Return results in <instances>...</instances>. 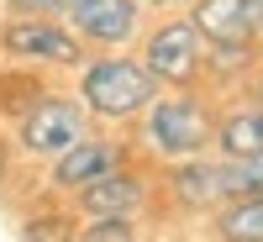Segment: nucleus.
Wrapping results in <instances>:
<instances>
[{
	"instance_id": "nucleus-10",
	"label": "nucleus",
	"mask_w": 263,
	"mask_h": 242,
	"mask_svg": "<svg viewBox=\"0 0 263 242\" xmlns=\"http://www.w3.org/2000/svg\"><path fill=\"white\" fill-rule=\"evenodd\" d=\"M111 169V147H95V142H69L58 153V169H53V179L63 190H79L84 179H95V174Z\"/></svg>"
},
{
	"instance_id": "nucleus-13",
	"label": "nucleus",
	"mask_w": 263,
	"mask_h": 242,
	"mask_svg": "<svg viewBox=\"0 0 263 242\" xmlns=\"http://www.w3.org/2000/svg\"><path fill=\"white\" fill-rule=\"evenodd\" d=\"M84 237H95V242H126L132 221H126V216H100L95 227H84Z\"/></svg>"
},
{
	"instance_id": "nucleus-16",
	"label": "nucleus",
	"mask_w": 263,
	"mask_h": 242,
	"mask_svg": "<svg viewBox=\"0 0 263 242\" xmlns=\"http://www.w3.org/2000/svg\"><path fill=\"white\" fill-rule=\"evenodd\" d=\"M158 6H174V0H158Z\"/></svg>"
},
{
	"instance_id": "nucleus-1",
	"label": "nucleus",
	"mask_w": 263,
	"mask_h": 242,
	"mask_svg": "<svg viewBox=\"0 0 263 242\" xmlns=\"http://www.w3.org/2000/svg\"><path fill=\"white\" fill-rule=\"evenodd\" d=\"M84 100L95 105L100 116H132L153 100V74L137 69L126 58H105L84 74Z\"/></svg>"
},
{
	"instance_id": "nucleus-7",
	"label": "nucleus",
	"mask_w": 263,
	"mask_h": 242,
	"mask_svg": "<svg viewBox=\"0 0 263 242\" xmlns=\"http://www.w3.org/2000/svg\"><path fill=\"white\" fill-rule=\"evenodd\" d=\"M74 27L95 42H126L137 32V6L132 0H74L69 6Z\"/></svg>"
},
{
	"instance_id": "nucleus-5",
	"label": "nucleus",
	"mask_w": 263,
	"mask_h": 242,
	"mask_svg": "<svg viewBox=\"0 0 263 242\" xmlns=\"http://www.w3.org/2000/svg\"><path fill=\"white\" fill-rule=\"evenodd\" d=\"M79 137H84V116H79L74 100H42L37 111L27 116V126H21L27 153H63Z\"/></svg>"
},
{
	"instance_id": "nucleus-8",
	"label": "nucleus",
	"mask_w": 263,
	"mask_h": 242,
	"mask_svg": "<svg viewBox=\"0 0 263 242\" xmlns=\"http://www.w3.org/2000/svg\"><path fill=\"white\" fill-rule=\"evenodd\" d=\"M6 53L16 58H48V63H79V42L58 27H42V21H16L6 32Z\"/></svg>"
},
{
	"instance_id": "nucleus-15",
	"label": "nucleus",
	"mask_w": 263,
	"mask_h": 242,
	"mask_svg": "<svg viewBox=\"0 0 263 242\" xmlns=\"http://www.w3.org/2000/svg\"><path fill=\"white\" fill-rule=\"evenodd\" d=\"M27 237H63V221H32Z\"/></svg>"
},
{
	"instance_id": "nucleus-12",
	"label": "nucleus",
	"mask_w": 263,
	"mask_h": 242,
	"mask_svg": "<svg viewBox=\"0 0 263 242\" xmlns=\"http://www.w3.org/2000/svg\"><path fill=\"white\" fill-rule=\"evenodd\" d=\"M221 232H227V237H248V242H263V195H258V200H242L237 211H227Z\"/></svg>"
},
{
	"instance_id": "nucleus-3",
	"label": "nucleus",
	"mask_w": 263,
	"mask_h": 242,
	"mask_svg": "<svg viewBox=\"0 0 263 242\" xmlns=\"http://www.w3.org/2000/svg\"><path fill=\"white\" fill-rule=\"evenodd\" d=\"M258 21H263V0H205V6L195 11L190 27L205 32L216 48L237 53V48H248V42H253Z\"/></svg>"
},
{
	"instance_id": "nucleus-14",
	"label": "nucleus",
	"mask_w": 263,
	"mask_h": 242,
	"mask_svg": "<svg viewBox=\"0 0 263 242\" xmlns=\"http://www.w3.org/2000/svg\"><path fill=\"white\" fill-rule=\"evenodd\" d=\"M74 0H16V11H69Z\"/></svg>"
},
{
	"instance_id": "nucleus-4",
	"label": "nucleus",
	"mask_w": 263,
	"mask_h": 242,
	"mask_svg": "<svg viewBox=\"0 0 263 242\" xmlns=\"http://www.w3.org/2000/svg\"><path fill=\"white\" fill-rule=\"evenodd\" d=\"M205 111L200 105H190V100H163L158 111L147 116V142L158 147V153H200L205 147Z\"/></svg>"
},
{
	"instance_id": "nucleus-9",
	"label": "nucleus",
	"mask_w": 263,
	"mask_h": 242,
	"mask_svg": "<svg viewBox=\"0 0 263 242\" xmlns=\"http://www.w3.org/2000/svg\"><path fill=\"white\" fill-rule=\"evenodd\" d=\"M142 200V190L132 174H95V179H84V195H79V206L90 211V216H126L132 206Z\"/></svg>"
},
{
	"instance_id": "nucleus-11",
	"label": "nucleus",
	"mask_w": 263,
	"mask_h": 242,
	"mask_svg": "<svg viewBox=\"0 0 263 242\" xmlns=\"http://www.w3.org/2000/svg\"><path fill=\"white\" fill-rule=\"evenodd\" d=\"M221 142H227V153H263V111H248V116H232L227 126H221Z\"/></svg>"
},
{
	"instance_id": "nucleus-2",
	"label": "nucleus",
	"mask_w": 263,
	"mask_h": 242,
	"mask_svg": "<svg viewBox=\"0 0 263 242\" xmlns=\"http://www.w3.org/2000/svg\"><path fill=\"white\" fill-rule=\"evenodd\" d=\"M179 195L184 200H216V195H263V153H242L237 158L232 153V163H205V169H184L179 179Z\"/></svg>"
},
{
	"instance_id": "nucleus-6",
	"label": "nucleus",
	"mask_w": 263,
	"mask_h": 242,
	"mask_svg": "<svg viewBox=\"0 0 263 242\" xmlns=\"http://www.w3.org/2000/svg\"><path fill=\"white\" fill-rule=\"evenodd\" d=\"M195 69H200V42H195V27L174 21V27H163L158 37L147 42V74H153V79L184 84V79H195Z\"/></svg>"
}]
</instances>
